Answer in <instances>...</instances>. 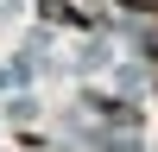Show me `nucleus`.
Masks as SVG:
<instances>
[{
	"label": "nucleus",
	"instance_id": "1",
	"mask_svg": "<svg viewBox=\"0 0 158 152\" xmlns=\"http://www.w3.org/2000/svg\"><path fill=\"white\" fill-rule=\"evenodd\" d=\"M127 13H146V19H158V0H120Z\"/></svg>",
	"mask_w": 158,
	"mask_h": 152
},
{
	"label": "nucleus",
	"instance_id": "2",
	"mask_svg": "<svg viewBox=\"0 0 158 152\" xmlns=\"http://www.w3.org/2000/svg\"><path fill=\"white\" fill-rule=\"evenodd\" d=\"M146 51H152V57H158V32H152V38H146Z\"/></svg>",
	"mask_w": 158,
	"mask_h": 152
}]
</instances>
